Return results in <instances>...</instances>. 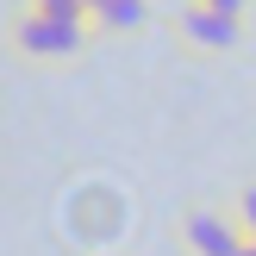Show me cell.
Listing matches in <instances>:
<instances>
[{"label":"cell","instance_id":"cell-1","mask_svg":"<svg viewBox=\"0 0 256 256\" xmlns=\"http://www.w3.org/2000/svg\"><path fill=\"white\" fill-rule=\"evenodd\" d=\"M94 38H100L94 19H56V12L32 6V0H25V6L12 12V25H6V44L19 50L25 62H75Z\"/></svg>","mask_w":256,"mask_h":256},{"label":"cell","instance_id":"cell-2","mask_svg":"<svg viewBox=\"0 0 256 256\" xmlns=\"http://www.w3.org/2000/svg\"><path fill=\"white\" fill-rule=\"evenodd\" d=\"M169 25H175V44L194 56H232V50H244V32H250V19L200 6V0H182V12H169Z\"/></svg>","mask_w":256,"mask_h":256},{"label":"cell","instance_id":"cell-3","mask_svg":"<svg viewBox=\"0 0 256 256\" xmlns=\"http://www.w3.org/2000/svg\"><path fill=\"white\" fill-rule=\"evenodd\" d=\"M175 238H182V250H188V256H238L250 232H244V219H238V206L194 200V206H182Z\"/></svg>","mask_w":256,"mask_h":256},{"label":"cell","instance_id":"cell-4","mask_svg":"<svg viewBox=\"0 0 256 256\" xmlns=\"http://www.w3.org/2000/svg\"><path fill=\"white\" fill-rule=\"evenodd\" d=\"M138 25H150V0H100L94 6V32L100 38H125Z\"/></svg>","mask_w":256,"mask_h":256},{"label":"cell","instance_id":"cell-5","mask_svg":"<svg viewBox=\"0 0 256 256\" xmlns=\"http://www.w3.org/2000/svg\"><path fill=\"white\" fill-rule=\"evenodd\" d=\"M232 206H238V219H244V232L256 238V182H244V188H238V194H232Z\"/></svg>","mask_w":256,"mask_h":256},{"label":"cell","instance_id":"cell-6","mask_svg":"<svg viewBox=\"0 0 256 256\" xmlns=\"http://www.w3.org/2000/svg\"><path fill=\"white\" fill-rule=\"evenodd\" d=\"M200 6H219V12H238V19H250L256 0H200Z\"/></svg>","mask_w":256,"mask_h":256},{"label":"cell","instance_id":"cell-7","mask_svg":"<svg viewBox=\"0 0 256 256\" xmlns=\"http://www.w3.org/2000/svg\"><path fill=\"white\" fill-rule=\"evenodd\" d=\"M238 256H256V238H244V250H238Z\"/></svg>","mask_w":256,"mask_h":256}]
</instances>
